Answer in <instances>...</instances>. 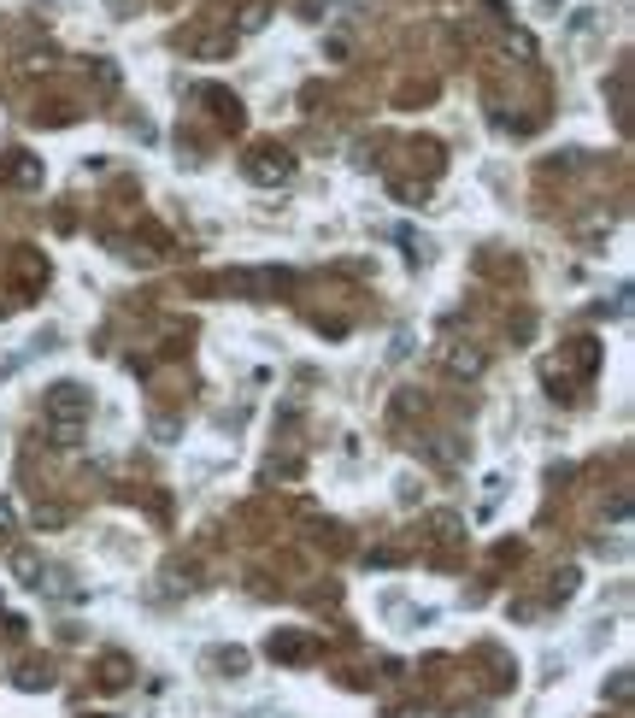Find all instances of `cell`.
I'll list each match as a JSON object with an SVG mask.
<instances>
[{"instance_id": "cell-1", "label": "cell", "mask_w": 635, "mask_h": 718, "mask_svg": "<svg viewBox=\"0 0 635 718\" xmlns=\"http://www.w3.org/2000/svg\"><path fill=\"white\" fill-rule=\"evenodd\" d=\"M47 418L59 424V442H71L77 418H89V394H83L77 383H54V394H47Z\"/></svg>"}, {"instance_id": "cell-2", "label": "cell", "mask_w": 635, "mask_h": 718, "mask_svg": "<svg viewBox=\"0 0 635 718\" xmlns=\"http://www.w3.org/2000/svg\"><path fill=\"white\" fill-rule=\"evenodd\" d=\"M247 171H253V177L259 183H283V177H289V171H294V154H289V147H253V159H247Z\"/></svg>"}, {"instance_id": "cell-3", "label": "cell", "mask_w": 635, "mask_h": 718, "mask_svg": "<svg viewBox=\"0 0 635 718\" xmlns=\"http://www.w3.org/2000/svg\"><path fill=\"white\" fill-rule=\"evenodd\" d=\"M271 660H313V636H271Z\"/></svg>"}]
</instances>
